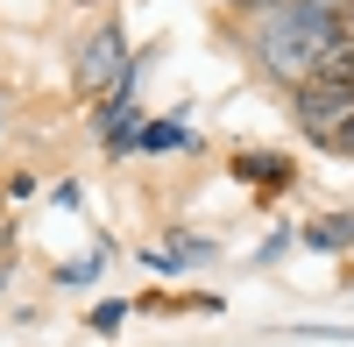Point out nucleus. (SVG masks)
I'll return each mask as SVG.
<instances>
[{
    "instance_id": "nucleus-1",
    "label": "nucleus",
    "mask_w": 354,
    "mask_h": 347,
    "mask_svg": "<svg viewBox=\"0 0 354 347\" xmlns=\"http://www.w3.org/2000/svg\"><path fill=\"white\" fill-rule=\"evenodd\" d=\"M340 50H347V36H340L333 0H283V8L262 15V64L283 85H305L319 71H333Z\"/></svg>"
},
{
    "instance_id": "nucleus-4",
    "label": "nucleus",
    "mask_w": 354,
    "mask_h": 347,
    "mask_svg": "<svg viewBox=\"0 0 354 347\" xmlns=\"http://www.w3.org/2000/svg\"><path fill=\"white\" fill-rule=\"evenodd\" d=\"M305 248L347 255V248H354V220H347V213H326V220H312V227H305Z\"/></svg>"
},
{
    "instance_id": "nucleus-6",
    "label": "nucleus",
    "mask_w": 354,
    "mask_h": 347,
    "mask_svg": "<svg viewBox=\"0 0 354 347\" xmlns=\"http://www.w3.org/2000/svg\"><path fill=\"white\" fill-rule=\"evenodd\" d=\"M100 135H106V149H128V142H135V106H128V93L113 100V113L100 121Z\"/></svg>"
},
{
    "instance_id": "nucleus-2",
    "label": "nucleus",
    "mask_w": 354,
    "mask_h": 347,
    "mask_svg": "<svg viewBox=\"0 0 354 347\" xmlns=\"http://www.w3.org/2000/svg\"><path fill=\"white\" fill-rule=\"evenodd\" d=\"M290 93H298V128L319 135V142H333V135L354 121V71H347V50L333 57V71L290 85Z\"/></svg>"
},
{
    "instance_id": "nucleus-5",
    "label": "nucleus",
    "mask_w": 354,
    "mask_h": 347,
    "mask_svg": "<svg viewBox=\"0 0 354 347\" xmlns=\"http://www.w3.org/2000/svg\"><path fill=\"white\" fill-rule=\"evenodd\" d=\"M234 178H248V185H262V191H283V185H290V163H283V156H241V163H234Z\"/></svg>"
},
{
    "instance_id": "nucleus-8",
    "label": "nucleus",
    "mask_w": 354,
    "mask_h": 347,
    "mask_svg": "<svg viewBox=\"0 0 354 347\" xmlns=\"http://www.w3.org/2000/svg\"><path fill=\"white\" fill-rule=\"evenodd\" d=\"M333 142H340V149H347V156H354V121H347V128H340V135H333Z\"/></svg>"
},
{
    "instance_id": "nucleus-7",
    "label": "nucleus",
    "mask_w": 354,
    "mask_h": 347,
    "mask_svg": "<svg viewBox=\"0 0 354 347\" xmlns=\"http://www.w3.org/2000/svg\"><path fill=\"white\" fill-rule=\"evenodd\" d=\"M135 142L142 149H177V142H192V128H185V113H170V121H156V128H135Z\"/></svg>"
},
{
    "instance_id": "nucleus-3",
    "label": "nucleus",
    "mask_w": 354,
    "mask_h": 347,
    "mask_svg": "<svg viewBox=\"0 0 354 347\" xmlns=\"http://www.w3.org/2000/svg\"><path fill=\"white\" fill-rule=\"evenodd\" d=\"M78 85H85V93H128V85H135L128 43H121V28H113V21H100L93 36H85V50H78Z\"/></svg>"
}]
</instances>
